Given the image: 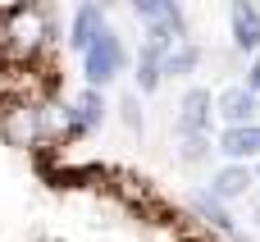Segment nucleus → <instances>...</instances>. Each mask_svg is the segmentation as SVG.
I'll list each match as a JSON object with an SVG mask.
<instances>
[{
  "label": "nucleus",
  "mask_w": 260,
  "mask_h": 242,
  "mask_svg": "<svg viewBox=\"0 0 260 242\" xmlns=\"http://www.w3.org/2000/svg\"><path fill=\"white\" fill-rule=\"evenodd\" d=\"M215 156V142L210 137H178V160L183 165H206Z\"/></svg>",
  "instance_id": "nucleus-13"
},
{
  "label": "nucleus",
  "mask_w": 260,
  "mask_h": 242,
  "mask_svg": "<svg viewBox=\"0 0 260 242\" xmlns=\"http://www.w3.org/2000/svg\"><path fill=\"white\" fill-rule=\"evenodd\" d=\"M215 124L224 128H247V124H260V96H251L242 82H229L215 92Z\"/></svg>",
  "instance_id": "nucleus-4"
},
{
  "label": "nucleus",
  "mask_w": 260,
  "mask_h": 242,
  "mask_svg": "<svg viewBox=\"0 0 260 242\" xmlns=\"http://www.w3.org/2000/svg\"><path fill=\"white\" fill-rule=\"evenodd\" d=\"M251 224H256V229H260V197H256V201H251Z\"/></svg>",
  "instance_id": "nucleus-15"
},
{
  "label": "nucleus",
  "mask_w": 260,
  "mask_h": 242,
  "mask_svg": "<svg viewBox=\"0 0 260 242\" xmlns=\"http://www.w3.org/2000/svg\"><path fill=\"white\" fill-rule=\"evenodd\" d=\"M160 82H165V73H160V55L146 50V46H137V55H133V87H137V96H155Z\"/></svg>",
  "instance_id": "nucleus-12"
},
{
  "label": "nucleus",
  "mask_w": 260,
  "mask_h": 242,
  "mask_svg": "<svg viewBox=\"0 0 260 242\" xmlns=\"http://www.w3.org/2000/svg\"><path fill=\"white\" fill-rule=\"evenodd\" d=\"M110 27V14H105V5H96V0H82L73 14H69V27H64V41H69V50L73 55H82L101 32Z\"/></svg>",
  "instance_id": "nucleus-6"
},
{
  "label": "nucleus",
  "mask_w": 260,
  "mask_h": 242,
  "mask_svg": "<svg viewBox=\"0 0 260 242\" xmlns=\"http://www.w3.org/2000/svg\"><path fill=\"white\" fill-rule=\"evenodd\" d=\"M251 174H256V183H260V160H256V165H251Z\"/></svg>",
  "instance_id": "nucleus-16"
},
{
  "label": "nucleus",
  "mask_w": 260,
  "mask_h": 242,
  "mask_svg": "<svg viewBox=\"0 0 260 242\" xmlns=\"http://www.w3.org/2000/svg\"><path fill=\"white\" fill-rule=\"evenodd\" d=\"M133 64V50H128V41L114 32V27H105L87 50H82V87H91V92H105L123 69Z\"/></svg>",
  "instance_id": "nucleus-1"
},
{
  "label": "nucleus",
  "mask_w": 260,
  "mask_h": 242,
  "mask_svg": "<svg viewBox=\"0 0 260 242\" xmlns=\"http://www.w3.org/2000/svg\"><path fill=\"white\" fill-rule=\"evenodd\" d=\"M178 137H210L215 128V92L192 82L183 96H178V119H174Z\"/></svg>",
  "instance_id": "nucleus-2"
},
{
  "label": "nucleus",
  "mask_w": 260,
  "mask_h": 242,
  "mask_svg": "<svg viewBox=\"0 0 260 242\" xmlns=\"http://www.w3.org/2000/svg\"><path fill=\"white\" fill-rule=\"evenodd\" d=\"M105 114H110V101H105V92H91V87H82L73 101H69V124H64V142H78V137H91L101 124H105Z\"/></svg>",
  "instance_id": "nucleus-3"
},
{
  "label": "nucleus",
  "mask_w": 260,
  "mask_h": 242,
  "mask_svg": "<svg viewBox=\"0 0 260 242\" xmlns=\"http://www.w3.org/2000/svg\"><path fill=\"white\" fill-rule=\"evenodd\" d=\"M133 14L142 18V27H165L178 41H187V14L174 0H133Z\"/></svg>",
  "instance_id": "nucleus-10"
},
{
  "label": "nucleus",
  "mask_w": 260,
  "mask_h": 242,
  "mask_svg": "<svg viewBox=\"0 0 260 242\" xmlns=\"http://www.w3.org/2000/svg\"><path fill=\"white\" fill-rule=\"evenodd\" d=\"M215 156H224V165H251V160H260V124H247V128H219Z\"/></svg>",
  "instance_id": "nucleus-9"
},
{
  "label": "nucleus",
  "mask_w": 260,
  "mask_h": 242,
  "mask_svg": "<svg viewBox=\"0 0 260 242\" xmlns=\"http://www.w3.org/2000/svg\"><path fill=\"white\" fill-rule=\"evenodd\" d=\"M187 206H192V215L197 220H206L215 233H224L229 242H251V233H242V224H238V215H233V206H224V201H215L206 188H197V192H187Z\"/></svg>",
  "instance_id": "nucleus-5"
},
{
  "label": "nucleus",
  "mask_w": 260,
  "mask_h": 242,
  "mask_svg": "<svg viewBox=\"0 0 260 242\" xmlns=\"http://www.w3.org/2000/svg\"><path fill=\"white\" fill-rule=\"evenodd\" d=\"M206 192H210L215 201H224V206L247 201V197L256 192V174H251V165H219V169L206 178Z\"/></svg>",
  "instance_id": "nucleus-7"
},
{
  "label": "nucleus",
  "mask_w": 260,
  "mask_h": 242,
  "mask_svg": "<svg viewBox=\"0 0 260 242\" xmlns=\"http://www.w3.org/2000/svg\"><path fill=\"white\" fill-rule=\"evenodd\" d=\"M119 119L128 124V133H133V137H142V128H146V119H142V96H137V92H128V96H119Z\"/></svg>",
  "instance_id": "nucleus-14"
},
{
  "label": "nucleus",
  "mask_w": 260,
  "mask_h": 242,
  "mask_svg": "<svg viewBox=\"0 0 260 242\" xmlns=\"http://www.w3.org/2000/svg\"><path fill=\"white\" fill-rule=\"evenodd\" d=\"M229 37H233V50L242 55H260V5L251 0H229Z\"/></svg>",
  "instance_id": "nucleus-8"
},
{
  "label": "nucleus",
  "mask_w": 260,
  "mask_h": 242,
  "mask_svg": "<svg viewBox=\"0 0 260 242\" xmlns=\"http://www.w3.org/2000/svg\"><path fill=\"white\" fill-rule=\"evenodd\" d=\"M201 55H206V50H201V46L187 37V41H178V46H174V50L160 59V73H165V78H178V82H187V78L201 69Z\"/></svg>",
  "instance_id": "nucleus-11"
}]
</instances>
